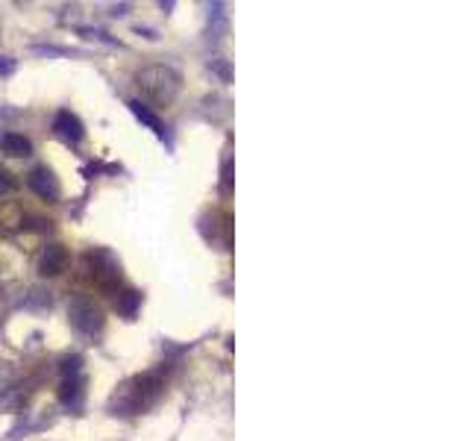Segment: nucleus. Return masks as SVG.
<instances>
[{
  "label": "nucleus",
  "instance_id": "nucleus-7",
  "mask_svg": "<svg viewBox=\"0 0 470 441\" xmlns=\"http://www.w3.org/2000/svg\"><path fill=\"white\" fill-rule=\"evenodd\" d=\"M0 144H3V153H6V156H15V159H21V156H30V153H33V144H30V139L18 136V132H6V136L0 139Z\"/></svg>",
  "mask_w": 470,
  "mask_h": 441
},
{
  "label": "nucleus",
  "instance_id": "nucleus-9",
  "mask_svg": "<svg viewBox=\"0 0 470 441\" xmlns=\"http://www.w3.org/2000/svg\"><path fill=\"white\" fill-rule=\"evenodd\" d=\"M139 303H141V294H139V291H123V294H118V312L127 315V318L135 315Z\"/></svg>",
  "mask_w": 470,
  "mask_h": 441
},
{
  "label": "nucleus",
  "instance_id": "nucleus-12",
  "mask_svg": "<svg viewBox=\"0 0 470 441\" xmlns=\"http://www.w3.org/2000/svg\"><path fill=\"white\" fill-rule=\"evenodd\" d=\"M9 191H15V180H12L3 168H0V194H9Z\"/></svg>",
  "mask_w": 470,
  "mask_h": 441
},
{
  "label": "nucleus",
  "instance_id": "nucleus-5",
  "mask_svg": "<svg viewBox=\"0 0 470 441\" xmlns=\"http://www.w3.org/2000/svg\"><path fill=\"white\" fill-rule=\"evenodd\" d=\"M65 262H68V250L62 248V244H51L39 262V271H42V277H56L65 271Z\"/></svg>",
  "mask_w": 470,
  "mask_h": 441
},
{
  "label": "nucleus",
  "instance_id": "nucleus-8",
  "mask_svg": "<svg viewBox=\"0 0 470 441\" xmlns=\"http://www.w3.org/2000/svg\"><path fill=\"white\" fill-rule=\"evenodd\" d=\"M80 395H82V383H80V377H77V379H65V383H62L59 400L65 403V406H77V403H80Z\"/></svg>",
  "mask_w": 470,
  "mask_h": 441
},
{
  "label": "nucleus",
  "instance_id": "nucleus-3",
  "mask_svg": "<svg viewBox=\"0 0 470 441\" xmlns=\"http://www.w3.org/2000/svg\"><path fill=\"white\" fill-rule=\"evenodd\" d=\"M27 186H30L35 194H39L42 200H47V203H56V200H59V182H56V177H53V171H47V168L30 171Z\"/></svg>",
  "mask_w": 470,
  "mask_h": 441
},
{
  "label": "nucleus",
  "instance_id": "nucleus-2",
  "mask_svg": "<svg viewBox=\"0 0 470 441\" xmlns=\"http://www.w3.org/2000/svg\"><path fill=\"white\" fill-rule=\"evenodd\" d=\"M71 324L80 329L82 336H97L103 329V312L89 300V297H73L68 306Z\"/></svg>",
  "mask_w": 470,
  "mask_h": 441
},
{
  "label": "nucleus",
  "instance_id": "nucleus-14",
  "mask_svg": "<svg viewBox=\"0 0 470 441\" xmlns=\"http://www.w3.org/2000/svg\"><path fill=\"white\" fill-rule=\"evenodd\" d=\"M12 71H15V65H12L6 56H0V74H12Z\"/></svg>",
  "mask_w": 470,
  "mask_h": 441
},
{
  "label": "nucleus",
  "instance_id": "nucleus-6",
  "mask_svg": "<svg viewBox=\"0 0 470 441\" xmlns=\"http://www.w3.org/2000/svg\"><path fill=\"white\" fill-rule=\"evenodd\" d=\"M130 109H132V115L139 118L144 127H150L159 139H165V124H162V121H159V118H156V115H153L150 109H147L141 101H130Z\"/></svg>",
  "mask_w": 470,
  "mask_h": 441
},
{
  "label": "nucleus",
  "instance_id": "nucleus-11",
  "mask_svg": "<svg viewBox=\"0 0 470 441\" xmlns=\"http://www.w3.org/2000/svg\"><path fill=\"white\" fill-rule=\"evenodd\" d=\"M80 368H82V359H80V356H71V359L62 362V377H65V379H77V377H80Z\"/></svg>",
  "mask_w": 470,
  "mask_h": 441
},
{
  "label": "nucleus",
  "instance_id": "nucleus-13",
  "mask_svg": "<svg viewBox=\"0 0 470 441\" xmlns=\"http://www.w3.org/2000/svg\"><path fill=\"white\" fill-rule=\"evenodd\" d=\"M232 186V162H224V180H220V194H229Z\"/></svg>",
  "mask_w": 470,
  "mask_h": 441
},
{
  "label": "nucleus",
  "instance_id": "nucleus-10",
  "mask_svg": "<svg viewBox=\"0 0 470 441\" xmlns=\"http://www.w3.org/2000/svg\"><path fill=\"white\" fill-rule=\"evenodd\" d=\"M21 400L24 395L18 388H3L0 391V412H12V409H18L21 406Z\"/></svg>",
  "mask_w": 470,
  "mask_h": 441
},
{
  "label": "nucleus",
  "instance_id": "nucleus-4",
  "mask_svg": "<svg viewBox=\"0 0 470 441\" xmlns=\"http://www.w3.org/2000/svg\"><path fill=\"white\" fill-rule=\"evenodd\" d=\"M53 130H56V136L59 139H65V141H82V136H85V130H82V121L73 115V112H68V109H62V112L56 115V121H53Z\"/></svg>",
  "mask_w": 470,
  "mask_h": 441
},
{
  "label": "nucleus",
  "instance_id": "nucleus-1",
  "mask_svg": "<svg viewBox=\"0 0 470 441\" xmlns=\"http://www.w3.org/2000/svg\"><path fill=\"white\" fill-rule=\"evenodd\" d=\"M135 85L144 101H150L153 106H168L174 103V97L180 94V74L168 65H147L135 74Z\"/></svg>",
  "mask_w": 470,
  "mask_h": 441
}]
</instances>
